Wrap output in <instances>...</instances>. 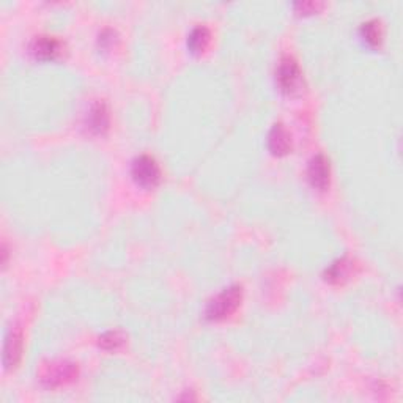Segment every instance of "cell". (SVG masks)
I'll return each instance as SVG.
<instances>
[{"instance_id": "cell-4", "label": "cell", "mask_w": 403, "mask_h": 403, "mask_svg": "<svg viewBox=\"0 0 403 403\" xmlns=\"http://www.w3.org/2000/svg\"><path fill=\"white\" fill-rule=\"evenodd\" d=\"M276 81L282 93H295L301 84V70L295 59L284 57L280 60L276 70Z\"/></svg>"}, {"instance_id": "cell-10", "label": "cell", "mask_w": 403, "mask_h": 403, "mask_svg": "<svg viewBox=\"0 0 403 403\" xmlns=\"http://www.w3.org/2000/svg\"><path fill=\"white\" fill-rule=\"evenodd\" d=\"M353 265L355 264H353L351 259H348V257L339 259L325 271V280L334 285L345 282L353 271Z\"/></svg>"}, {"instance_id": "cell-2", "label": "cell", "mask_w": 403, "mask_h": 403, "mask_svg": "<svg viewBox=\"0 0 403 403\" xmlns=\"http://www.w3.org/2000/svg\"><path fill=\"white\" fill-rule=\"evenodd\" d=\"M79 369L70 361H47L40 365V381L49 388L63 386L77 380Z\"/></svg>"}, {"instance_id": "cell-6", "label": "cell", "mask_w": 403, "mask_h": 403, "mask_svg": "<svg viewBox=\"0 0 403 403\" xmlns=\"http://www.w3.org/2000/svg\"><path fill=\"white\" fill-rule=\"evenodd\" d=\"M307 178L315 189L325 191L329 186V162L323 155H317L309 162Z\"/></svg>"}, {"instance_id": "cell-11", "label": "cell", "mask_w": 403, "mask_h": 403, "mask_svg": "<svg viewBox=\"0 0 403 403\" xmlns=\"http://www.w3.org/2000/svg\"><path fill=\"white\" fill-rule=\"evenodd\" d=\"M210 43V30L204 27V26H199L195 27L191 33L188 36V49L189 52L194 54V56H199L206 49Z\"/></svg>"}, {"instance_id": "cell-5", "label": "cell", "mask_w": 403, "mask_h": 403, "mask_svg": "<svg viewBox=\"0 0 403 403\" xmlns=\"http://www.w3.org/2000/svg\"><path fill=\"white\" fill-rule=\"evenodd\" d=\"M62 43L51 36H38L30 45V54L36 60H54L62 54Z\"/></svg>"}, {"instance_id": "cell-7", "label": "cell", "mask_w": 403, "mask_h": 403, "mask_svg": "<svg viewBox=\"0 0 403 403\" xmlns=\"http://www.w3.org/2000/svg\"><path fill=\"white\" fill-rule=\"evenodd\" d=\"M22 356V333L11 329L3 345V365L7 370L15 369Z\"/></svg>"}, {"instance_id": "cell-8", "label": "cell", "mask_w": 403, "mask_h": 403, "mask_svg": "<svg viewBox=\"0 0 403 403\" xmlns=\"http://www.w3.org/2000/svg\"><path fill=\"white\" fill-rule=\"evenodd\" d=\"M268 149L274 156H285L291 150L290 134L282 125H274L268 136Z\"/></svg>"}, {"instance_id": "cell-12", "label": "cell", "mask_w": 403, "mask_h": 403, "mask_svg": "<svg viewBox=\"0 0 403 403\" xmlns=\"http://www.w3.org/2000/svg\"><path fill=\"white\" fill-rule=\"evenodd\" d=\"M126 335L121 331H109L105 333L100 337V347L105 348V350H119L125 345Z\"/></svg>"}, {"instance_id": "cell-14", "label": "cell", "mask_w": 403, "mask_h": 403, "mask_svg": "<svg viewBox=\"0 0 403 403\" xmlns=\"http://www.w3.org/2000/svg\"><path fill=\"white\" fill-rule=\"evenodd\" d=\"M323 7L321 3H315V2H299L295 3V10L299 15H312L317 13L320 8Z\"/></svg>"}, {"instance_id": "cell-13", "label": "cell", "mask_w": 403, "mask_h": 403, "mask_svg": "<svg viewBox=\"0 0 403 403\" xmlns=\"http://www.w3.org/2000/svg\"><path fill=\"white\" fill-rule=\"evenodd\" d=\"M361 33L364 36V40L369 43L370 46H378L381 41V27H380V22L378 21H369L365 22L363 29H361Z\"/></svg>"}, {"instance_id": "cell-1", "label": "cell", "mask_w": 403, "mask_h": 403, "mask_svg": "<svg viewBox=\"0 0 403 403\" xmlns=\"http://www.w3.org/2000/svg\"><path fill=\"white\" fill-rule=\"evenodd\" d=\"M243 299L241 287L231 285L229 289L219 293L211 301L206 304L205 309V319L211 321L222 320L225 317H229L240 307Z\"/></svg>"}, {"instance_id": "cell-3", "label": "cell", "mask_w": 403, "mask_h": 403, "mask_svg": "<svg viewBox=\"0 0 403 403\" xmlns=\"http://www.w3.org/2000/svg\"><path fill=\"white\" fill-rule=\"evenodd\" d=\"M131 175L139 186L145 189L155 188L161 180V172L156 161L150 156H139L132 161Z\"/></svg>"}, {"instance_id": "cell-9", "label": "cell", "mask_w": 403, "mask_h": 403, "mask_svg": "<svg viewBox=\"0 0 403 403\" xmlns=\"http://www.w3.org/2000/svg\"><path fill=\"white\" fill-rule=\"evenodd\" d=\"M87 128L91 134H105L107 131L109 112L105 102H96L91 106L87 117Z\"/></svg>"}]
</instances>
